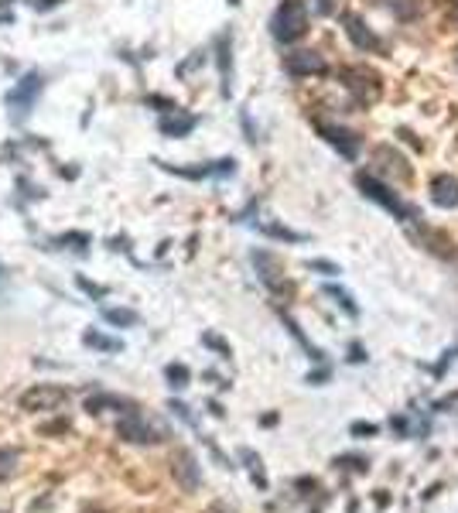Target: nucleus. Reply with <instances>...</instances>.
<instances>
[{
  "instance_id": "obj_22",
  "label": "nucleus",
  "mask_w": 458,
  "mask_h": 513,
  "mask_svg": "<svg viewBox=\"0 0 458 513\" xmlns=\"http://www.w3.org/2000/svg\"><path fill=\"white\" fill-rule=\"evenodd\" d=\"M267 237H277V239H287V243H301V233H294V230H284V226H260Z\"/></svg>"
},
{
  "instance_id": "obj_5",
  "label": "nucleus",
  "mask_w": 458,
  "mask_h": 513,
  "mask_svg": "<svg viewBox=\"0 0 458 513\" xmlns=\"http://www.w3.org/2000/svg\"><path fill=\"white\" fill-rule=\"evenodd\" d=\"M373 175L376 178H393V181L410 185L414 168H410V161L403 158L397 147H390V144H376V147H373Z\"/></svg>"
},
{
  "instance_id": "obj_34",
  "label": "nucleus",
  "mask_w": 458,
  "mask_h": 513,
  "mask_svg": "<svg viewBox=\"0 0 458 513\" xmlns=\"http://www.w3.org/2000/svg\"><path fill=\"white\" fill-rule=\"evenodd\" d=\"M448 14L458 21V0H448Z\"/></svg>"
},
{
  "instance_id": "obj_7",
  "label": "nucleus",
  "mask_w": 458,
  "mask_h": 513,
  "mask_svg": "<svg viewBox=\"0 0 458 513\" xmlns=\"http://www.w3.org/2000/svg\"><path fill=\"white\" fill-rule=\"evenodd\" d=\"M342 31H345V38L352 41L359 52H386V45L373 35V28H369L356 11H345L342 14Z\"/></svg>"
},
{
  "instance_id": "obj_28",
  "label": "nucleus",
  "mask_w": 458,
  "mask_h": 513,
  "mask_svg": "<svg viewBox=\"0 0 458 513\" xmlns=\"http://www.w3.org/2000/svg\"><path fill=\"white\" fill-rule=\"evenodd\" d=\"M147 103H151V106H161V113H174V110H178L172 99H164V96H147Z\"/></svg>"
},
{
  "instance_id": "obj_29",
  "label": "nucleus",
  "mask_w": 458,
  "mask_h": 513,
  "mask_svg": "<svg viewBox=\"0 0 458 513\" xmlns=\"http://www.w3.org/2000/svg\"><path fill=\"white\" fill-rule=\"evenodd\" d=\"M79 288H82V291H89L93 298H103V295H106V288H99V284H89L86 277H79Z\"/></svg>"
},
{
  "instance_id": "obj_19",
  "label": "nucleus",
  "mask_w": 458,
  "mask_h": 513,
  "mask_svg": "<svg viewBox=\"0 0 458 513\" xmlns=\"http://www.w3.org/2000/svg\"><path fill=\"white\" fill-rule=\"evenodd\" d=\"M82 342H86V346H96V349H103V353H116V349H120L116 339H106V336H99V332H86Z\"/></svg>"
},
{
  "instance_id": "obj_6",
  "label": "nucleus",
  "mask_w": 458,
  "mask_h": 513,
  "mask_svg": "<svg viewBox=\"0 0 458 513\" xmlns=\"http://www.w3.org/2000/svg\"><path fill=\"white\" fill-rule=\"evenodd\" d=\"M315 130L322 134L345 161H356L359 158V147H363V140L356 130H349V127H339V123H325V120H315Z\"/></svg>"
},
{
  "instance_id": "obj_24",
  "label": "nucleus",
  "mask_w": 458,
  "mask_h": 513,
  "mask_svg": "<svg viewBox=\"0 0 458 513\" xmlns=\"http://www.w3.org/2000/svg\"><path fill=\"white\" fill-rule=\"evenodd\" d=\"M308 267H311V271H318V274H328V277L339 274V267H335L332 260H308Z\"/></svg>"
},
{
  "instance_id": "obj_1",
  "label": "nucleus",
  "mask_w": 458,
  "mask_h": 513,
  "mask_svg": "<svg viewBox=\"0 0 458 513\" xmlns=\"http://www.w3.org/2000/svg\"><path fill=\"white\" fill-rule=\"evenodd\" d=\"M356 188H359L369 202L383 205L390 216L403 219V222H420V209H418V205H410V202H407L397 188H390V185H386L383 178H376L373 171H359V175H356Z\"/></svg>"
},
{
  "instance_id": "obj_8",
  "label": "nucleus",
  "mask_w": 458,
  "mask_h": 513,
  "mask_svg": "<svg viewBox=\"0 0 458 513\" xmlns=\"http://www.w3.org/2000/svg\"><path fill=\"white\" fill-rule=\"evenodd\" d=\"M325 69V59L318 52H308V48H298V52H287L284 55V72L294 76V79H308V76H322Z\"/></svg>"
},
{
  "instance_id": "obj_15",
  "label": "nucleus",
  "mask_w": 458,
  "mask_h": 513,
  "mask_svg": "<svg viewBox=\"0 0 458 513\" xmlns=\"http://www.w3.org/2000/svg\"><path fill=\"white\" fill-rule=\"evenodd\" d=\"M414 237L431 250V254H438V256H455V250H452V239L445 237V233H438V230H414Z\"/></svg>"
},
{
  "instance_id": "obj_23",
  "label": "nucleus",
  "mask_w": 458,
  "mask_h": 513,
  "mask_svg": "<svg viewBox=\"0 0 458 513\" xmlns=\"http://www.w3.org/2000/svg\"><path fill=\"white\" fill-rule=\"evenodd\" d=\"M62 243H65V247H76V250H86V247L93 243V237H89V233H65Z\"/></svg>"
},
{
  "instance_id": "obj_10",
  "label": "nucleus",
  "mask_w": 458,
  "mask_h": 513,
  "mask_svg": "<svg viewBox=\"0 0 458 513\" xmlns=\"http://www.w3.org/2000/svg\"><path fill=\"white\" fill-rule=\"evenodd\" d=\"M195 127H199V117H195V113H185L181 106H178L174 113H164V117L157 120V130H161L164 137H189Z\"/></svg>"
},
{
  "instance_id": "obj_18",
  "label": "nucleus",
  "mask_w": 458,
  "mask_h": 513,
  "mask_svg": "<svg viewBox=\"0 0 458 513\" xmlns=\"http://www.w3.org/2000/svg\"><path fill=\"white\" fill-rule=\"evenodd\" d=\"M325 295H328V298H335V301H339V308H345L349 315H359V308H356V301H352V298L345 295L342 288H335V284H325Z\"/></svg>"
},
{
  "instance_id": "obj_2",
  "label": "nucleus",
  "mask_w": 458,
  "mask_h": 513,
  "mask_svg": "<svg viewBox=\"0 0 458 513\" xmlns=\"http://www.w3.org/2000/svg\"><path fill=\"white\" fill-rule=\"evenodd\" d=\"M270 35L281 45H294L308 35V7L305 0H281V7L270 18Z\"/></svg>"
},
{
  "instance_id": "obj_12",
  "label": "nucleus",
  "mask_w": 458,
  "mask_h": 513,
  "mask_svg": "<svg viewBox=\"0 0 458 513\" xmlns=\"http://www.w3.org/2000/svg\"><path fill=\"white\" fill-rule=\"evenodd\" d=\"M431 202L441 205V209H458V178L455 175L431 178Z\"/></svg>"
},
{
  "instance_id": "obj_27",
  "label": "nucleus",
  "mask_w": 458,
  "mask_h": 513,
  "mask_svg": "<svg viewBox=\"0 0 458 513\" xmlns=\"http://www.w3.org/2000/svg\"><path fill=\"white\" fill-rule=\"evenodd\" d=\"M14 462H18V455H14V452H4V455H0V479L14 473Z\"/></svg>"
},
{
  "instance_id": "obj_31",
  "label": "nucleus",
  "mask_w": 458,
  "mask_h": 513,
  "mask_svg": "<svg viewBox=\"0 0 458 513\" xmlns=\"http://www.w3.org/2000/svg\"><path fill=\"white\" fill-rule=\"evenodd\" d=\"M335 11V4L332 0H315V14H322V18H328Z\"/></svg>"
},
{
  "instance_id": "obj_32",
  "label": "nucleus",
  "mask_w": 458,
  "mask_h": 513,
  "mask_svg": "<svg viewBox=\"0 0 458 513\" xmlns=\"http://www.w3.org/2000/svg\"><path fill=\"white\" fill-rule=\"evenodd\" d=\"M397 137H403V140H407V144H414V147H418V151H420V140L414 137V134H410L407 127H401V130H397Z\"/></svg>"
},
{
  "instance_id": "obj_26",
  "label": "nucleus",
  "mask_w": 458,
  "mask_h": 513,
  "mask_svg": "<svg viewBox=\"0 0 458 513\" xmlns=\"http://www.w3.org/2000/svg\"><path fill=\"white\" fill-rule=\"evenodd\" d=\"M202 342H206V346H212V349H216L219 356H226V359H229V346H226V342H223L219 336H209V332H206V336H202Z\"/></svg>"
},
{
  "instance_id": "obj_14",
  "label": "nucleus",
  "mask_w": 458,
  "mask_h": 513,
  "mask_svg": "<svg viewBox=\"0 0 458 513\" xmlns=\"http://www.w3.org/2000/svg\"><path fill=\"white\" fill-rule=\"evenodd\" d=\"M120 434H123L127 441H157L154 428L140 415H134V411H130V417H123V421H120Z\"/></svg>"
},
{
  "instance_id": "obj_4",
  "label": "nucleus",
  "mask_w": 458,
  "mask_h": 513,
  "mask_svg": "<svg viewBox=\"0 0 458 513\" xmlns=\"http://www.w3.org/2000/svg\"><path fill=\"white\" fill-rule=\"evenodd\" d=\"M41 89H45V76L41 72H28V76H21L18 82H14V89L4 96V103H7V110L14 113V120H28V113L35 110V103H38Z\"/></svg>"
},
{
  "instance_id": "obj_20",
  "label": "nucleus",
  "mask_w": 458,
  "mask_h": 513,
  "mask_svg": "<svg viewBox=\"0 0 458 513\" xmlns=\"http://www.w3.org/2000/svg\"><path fill=\"white\" fill-rule=\"evenodd\" d=\"M390 7H393V14H401L403 21L418 18V0H390Z\"/></svg>"
},
{
  "instance_id": "obj_30",
  "label": "nucleus",
  "mask_w": 458,
  "mask_h": 513,
  "mask_svg": "<svg viewBox=\"0 0 458 513\" xmlns=\"http://www.w3.org/2000/svg\"><path fill=\"white\" fill-rule=\"evenodd\" d=\"M58 4H65V0H31V7H35V11H55Z\"/></svg>"
},
{
  "instance_id": "obj_9",
  "label": "nucleus",
  "mask_w": 458,
  "mask_h": 513,
  "mask_svg": "<svg viewBox=\"0 0 458 513\" xmlns=\"http://www.w3.org/2000/svg\"><path fill=\"white\" fill-rule=\"evenodd\" d=\"M253 264H257V271H260V281L267 284L274 295L287 291L284 277H281V264H277V256L267 254V250H253Z\"/></svg>"
},
{
  "instance_id": "obj_17",
  "label": "nucleus",
  "mask_w": 458,
  "mask_h": 513,
  "mask_svg": "<svg viewBox=\"0 0 458 513\" xmlns=\"http://www.w3.org/2000/svg\"><path fill=\"white\" fill-rule=\"evenodd\" d=\"M103 318H106L110 325H137V322H140L137 312H130V308H103Z\"/></svg>"
},
{
  "instance_id": "obj_3",
  "label": "nucleus",
  "mask_w": 458,
  "mask_h": 513,
  "mask_svg": "<svg viewBox=\"0 0 458 513\" xmlns=\"http://www.w3.org/2000/svg\"><path fill=\"white\" fill-rule=\"evenodd\" d=\"M339 79H342V86L352 93V99H356L359 106L376 103L383 93L380 76H376L373 69H366V65H342V69H339Z\"/></svg>"
},
{
  "instance_id": "obj_35",
  "label": "nucleus",
  "mask_w": 458,
  "mask_h": 513,
  "mask_svg": "<svg viewBox=\"0 0 458 513\" xmlns=\"http://www.w3.org/2000/svg\"><path fill=\"white\" fill-rule=\"evenodd\" d=\"M0 24H14V14H0Z\"/></svg>"
},
{
  "instance_id": "obj_16",
  "label": "nucleus",
  "mask_w": 458,
  "mask_h": 513,
  "mask_svg": "<svg viewBox=\"0 0 458 513\" xmlns=\"http://www.w3.org/2000/svg\"><path fill=\"white\" fill-rule=\"evenodd\" d=\"M178 475H181V483L195 490L199 486V473H195V458L191 455H178Z\"/></svg>"
},
{
  "instance_id": "obj_36",
  "label": "nucleus",
  "mask_w": 458,
  "mask_h": 513,
  "mask_svg": "<svg viewBox=\"0 0 458 513\" xmlns=\"http://www.w3.org/2000/svg\"><path fill=\"white\" fill-rule=\"evenodd\" d=\"M229 4H240V0H229Z\"/></svg>"
},
{
  "instance_id": "obj_21",
  "label": "nucleus",
  "mask_w": 458,
  "mask_h": 513,
  "mask_svg": "<svg viewBox=\"0 0 458 513\" xmlns=\"http://www.w3.org/2000/svg\"><path fill=\"white\" fill-rule=\"evenodd\" d=\"M164 373H168V380H172V387H189V366H181V363H172Z\"/></svg>"
},
{
  "instance_id": "obj_25",
  "label": "nucleus",
  "mask_w": 458,
  "mask_h": 513,
  "mask_svg": "<svg viewBox=\"0 0 458 513\" xmlns=\"http://www.w3.org/2000/svg\"><path fill=\"white\" fill-rule=\"evenodd\" d=\"M352 434H356V438H376V424H369V421H356V424H352Z\"/></svg>"
},
{
  "instance_id": "obj_33",
  "label": "nucleus",
  "mask_w": 458,
  "mask_h": 513,
  "mask_svg": "<svg viewBox=\"0 0 458 513\" xmlns=\"http://www.w3.org/2000/svg\"><path fill=\"white\" fill-rule=\"evenodd\" d=\"M349 353H352V356H349L352 363H363V359H366V353H363V346H359V342H352V349H349Z\"/></svg>"
},
{
  "instance_id": "obj_11",
  "label": "nucleus",
  "mask_w": 458,
  "mask_h": 513,
  "mask_svg": "<svg viewBox=\"0 0 458 513\" xmlns=\"http://www.w3.org/2000/svg\"><path fill=\"white\" fill-rule=\"evenodd\" d=\"M62 400H69L65 390H58V387H35V390H28V394L21 397V407L24 411H48V407H58Z\"/></svg>"
},
{
  "instance_id": "obj_13",
  "label": "nucleus",
  "mask_w": 458,
  "mask_h": 513,
  "mask_svg": "<svg viewBox=\"0 0 458 513\" xmlns=\"http://www.w3.org/2000/svg\"><path fill=\"white\" fill-rule=\"evenodd\" d=\"M216 65H219V79H223V96L233 93V38L219 35L216 38Z\"/></svg>"
}]
</instances>
